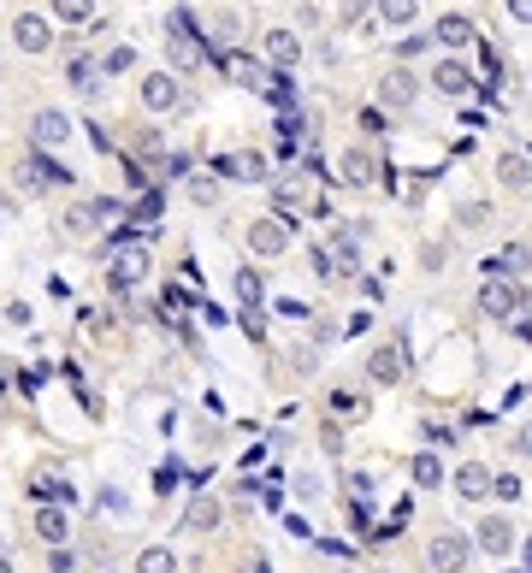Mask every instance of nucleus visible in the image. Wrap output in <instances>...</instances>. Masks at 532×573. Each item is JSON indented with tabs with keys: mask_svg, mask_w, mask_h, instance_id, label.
Here are the masks:
<instances>
[{
	"mask_svg": "<svg viewBox=\"0 0 532 573\" xmlns=\"http://www.w3.org/2000/svg\"><path fill=\"white\" fill-rule=\"evenodd\" d=\"M136 101H142V113H154V119L178 113V107H184V83H178V71H142V77H136Z\"/></svg>",
	"mask_w": 532,
	"mask_h": 573,
	"instance_id": "obj_1",
	"label": "nucleus"
},
{
	"mask_svg": "<svg viewBox=\"0 0 532 573\" xmlns=\"http://www.w3.org/2000/svg\"><path fill=\"white\" fill-rule=\"evenodd\" d=\"M243 243H249L255 260H284L296 237H290V219H284V213H266V219H255V225L243 231Z\"/></svg>",
	"mask_w": 532,
	"mask_h": 573,
	"instance_id": "obj_2",
	"label": "nucleus"
},
{
	"mask_svg": "<svg viewBox=\"0 0 532 573\" xmlns=\"http://www.w3.org/2000/svg\"><path fill=\"white\" fill-rule=\"evenodd\" d=\"M379 172H385V160H379V148H373V142H349V148L337 154V178H343L349 190H373V184H379Z\"/></svg>",
	"mask_w": 532,
	"mask_h": 573,
	"instance_id": "obj_3",
	"label": "nucleus"
},
{
	"mask_svg": "<svg viewBox=\"0 0 532 573\" xmlns=\"http://www.w3.org/2000/svg\"><path fill=\"white\" fill-rule=\"evenodd\" d=\"M12 48L42 60L54 48V12H12Z\"/></svg>",
	"mask_w": 532,
	"mask_h": 573,
	"instance_id": "obj_4",
	"label": "nucleus"
},
{
	"mask_svg": "<svg viewBox=\"0 0 532 573\" xmlns=\"http://www.w3.org/2000/svg\"><path fill=\"white\" fill-rule=\"evenodd\" d=\"M527 308V284H515V278H485L479 284V314L485 319H515Z\"/></svg>",
	"mask_w": 532,
	"mask_h": 573,
	"instance_id": "obj_5",
	"label": "nucleus"
},
{
	"mask_svg": "<svg viewBox=\"0 0 532 573\" xmlns=\"http://www.w3.org/2000/svg\"><path fill=\"white\" fill-rule=\"evenodd\" d=\"M473 562V538L462 532H438V538H426V568L432 573H462Z\"/></svg>",
	"mask_w": 532,
	"mask_h": 573,
	"instance_id": "obj_6",
	"label": "nucleus"
},
{
	"mask_svg": "<svg viewBox=\"0 0 532 573\" xmlns=\"http://www.w3.org/2000/svg\"><path fill=\"white\" fill-rule=\"evenodd\" d=\"M225 71H231V83H237V89H255V95H272V83H278V77H272L278 65L255 60V54H243V48H231V54H225Z\"/></svg>",
	"mask_w": 532,
	"mask_h": 573,
	"instance_id": "obj_7",
	"label": "nucleus"
},
{
	"mask_svg": "<svg viewBox=\"0 0 532 573\" xmlns=\"http://www.w3.org/2000/svg\"><path fill=\"white\" fill-rule=\"evenodd\" d=\"M30 142H36V154L66 148V142H71V119L60 113V107H36V113H30Z\"/></svg>",
	"mask_w": 532,
	"mask_h": 573,
	"instance_id": "obj_8",
	"label": "nucleus"
},
{
	"mask_svg": "<svg viewBox=\"0 0 532 573\" xmlns=\"http://www.w3.org/2000/svg\"><path fill=\"white\" fill-rule=\"evenodd\" d=\"M219 178H231V184H266V178H272V160H266L261 148L219 154Z\"/></svg>",
	"mask_w": 532,
	"mask_h": 573,
	"instance_id": "obj_9",
	"label": "nucleus"
},
{
	"mask_svg": "<svg viewBox=\"0 0 532 573\" xmlns=\"http://www.w3.org/2000/svg\"><path fill=\"white\" fill-rule=\"evenodd\" d=\"M420 89H426V83H420V77H414L408 65H391V71L379 77V107L402 113V107H414V101H420Z\"/></svg>",
	"mask_w": 532,
	"mask_h": 573,
	"instance_id": "obj_10",
	"label": "nucleus"
},
{
	"mask_svg": "<svg viewBox=\"0 0 532 573\" xmlns=\"http://www.w3.org/2000/svg\"><path fill=\"white\" fill-rule=\"evenodd\" d=\"M261 60H266V65H278V71L302 65V36H296V30H284V24L261 30Z\"/></svg>",
	"mask_w": 532,
	"mask_h": 573,
	"instance_id": "obj_11",
	"label": "nucleus"
},
{
	"mask_svg": "<svg viewBox=\"0 0 532 573\" xmlns=\"http://www.w3.org/2000/svg\"><path fill=\"white\" fill-rule=\"evenodd\" d=\"M473 544H479L485 556H509V550H515V520H509V514H485V520H473Z\"/></svg>",
	"mask_w": 532,
	"mask_h": 573,
	"instance_id": "obj_12",
	"label": "nucleus"
},
{
	"mask_svg": "<svg viewBox=\"0 0 532 573\" xmlns=\"http://www.w3.org/2000/svg\"><path fill=\"white\" fill-rule=\"evenodd\" d=\"M450 485H456V497H462V503H485V497L497 491V473H491L485 461H462V467L450 473Z\"/></svg>",
	"mask_w": 532,
	"mask_h": 573,
	"instance_id": "obj_13",
	"label": "nucleus"
},
{
	"mask_svg": "<svg viewBox=\"0 0 532 573\" xmlns=\"http://www.w3.org/2000/svg\"><path fill=\"white\" fill-rule=\"evenodd\" d=\"M432 89H438V95H450V101L467 95V89H473V65L456 60V54H444V60L432 65Z\"/></svg>",
	"mask_w": 532,
	"mask_h": 573,
	"instance_id": "obj_14",
	"label": "nucleus"
},
{
	"mask_svg": "<svg viewBox=\"0 0 532 573\" xmlns=\"http://www.w3.org/2000/svg\"><path fill=\"white\" fill-rule=\"evenodd\" d=\"M142 278H148V249H142V243L119 249V260H113V290H131Z\"/></svg>",
	"mask_w": 532,
	"mask_h": 573,
	"instance_id": "obj_15",
	"label": "nucleus"
},
{
	"mask_svg": "<svg viewBox=\"0 0 532 573\" xmlns=\"http://www.w3.org/2000/svg\"><path fill=\"white\" fill-rule=\"evenodd\" d=\"M497 184L509 195H527L532 190V160L527 154H497Z\"/></svg>",
	"mask_w": 532,
	"mask_h": 573,
	"instance_id": "obj_16",
	"label": "nucleus"
},
{
	"mask_svg": "<svg viewBox=\"0 0 532 573\" xmlns=\"http://www.w3.org/2000/svg\"><path fill=\"white\" fill-rule=\"evenodd\" d=\"M367 379H373V384H397L402 379V349H397V343L367 349Z\"/></svg>",
	"mask_w": 532,
	"mask_h": 573,
	"instance_id": "obj_17",
	"label": "nucleus"
},
{
	"mask_svg": "<svg viewBox=\"0 0 532 573\" xmlns=\"http://www.w3.org/2000/svg\"><path fill=\"white\" fill-rule=\"evenodd\" d=\"M432 42H438V48H467V42H473V18H467V12H444V18L432 24Z\"/></svg>",
	"mask_w": 532,
	"mask_h": 573,
	"instance_id": "obj_18",
	"label": "nucleus"
},
{
	"mask_svg": "<svg viewBox=\"0 0 532 573\" xmlns=\"http://www.w3.org/2000/svg\"><path fill=\"white\" fill-rule=\"evenodd\" d=\"M107 213H113L107 201H77V207H66V231L89 237V231H101V219H107Z\"/></svg>",
	"mask_w": 532,
	"mask_h": 573,
	"instance_id": "obj_19",
	"label": "nucleus"
},
{
	"mask_svg": "<svg viewBox=\"0 0 532 573\" xmlns=\"http://www.w3.org/2000/svg\"><path fill=\"white\" fill-rule=\"evenodd\" d=\"M373 12H379V24H391V30H414V24H420V0H373Z\"/></svg>",
	"mask_w": 532,
	"mask_h": 573,
	"instance_id": "obj_20",
	"label": "nucleus"
},
{
	"mask_svg": "<svg viewBox=\"0 0 532 573\" xmlns=\"http://www.w3.org/2000/svg\"><path fill=\"white\" fill-rule=\"evenodd\" d=\"M30 532H36L42 544H54V550H60V544L71 538V520H66L60 509H36V520H30Z\"/></svg>",
	"mask_w": 532,
	"mask_h": 573,
	"instance_id": "obj_21",
	"label": "nucleus"
},
{
	"mask_svg": "<svg viewBox=\"0 0 532 573\" xmlns=\"http://www.w3.org/2000/svg\"><path fill=\"white\" fill-rule=\"evenodd\" d=\"M207 30H213L219 48H237V42H243V12H225V6H219V12H207Z\"/></svg>",
	"mask_w": 532,
	"mask_h": 573,
	"instance_id": "obj_22",
	"label": "nucleus"
},
{
	"mask_svg": "<svg viewBox=\"0 0 532 573\" xmlns=\"http://www.w3.org/2000/svg\"><path fill=\"white\" fill-rule=\"evenodd\" d=\"M48 12H54V24H71V30H83V24L95 18V0H48Z\"/></svg>",
	"mask_w": 532,
	"mask_h": 573,
	"instance_id": "obj_23",
	"label": "nucleus"
},
{
	"mask_svg": "<svg viewBox=\"0 0 532 573\" xmlns=\"http://www.w3.org/2000/svg\"><path fill=\"white\" fill-rule=\"evenodd\" d=\"M278 367H290L296 379H314V373H320V355H314L308 343H290V349L278 355Z\"/></svg>",
	"mask_w": 532,
	"mask_h": 573,
	"instance_id": "obj_24",
	"label": "nucleus"
},
{
	"mask_svg": "<svg viewBox=\"0 0 532 573\" xmlns=\"http://www.w3.org/2000/svg\"><path fill=\"white\" fill-rule=\"evenodd\" d=\"M231 284H237V302H243L249 314H255V308H261V302H266V290H261L266 278H261V272H255V266H243V272H237Z\"/></svg>",
	"mask_w": 532,
	"mask_h": 573,
	"instance_id": "obj_25",
	"label": "nucleus"
},
{
	"mask_svg": "<svg viewBox=\"0 0 532 573\" xmlns=\"http://www.w3.org/2000/svg\"><path fill=\"white\" fill-rule=\"evenodd\" d=\"M131 573H178V556L166 550V544H148L142 556H136V568Z\"/></svg>",
	"mask_w": 532,
	"mask_h": 573,
	"instance_id": "obj_26",
	"label": "nucleus"
},
{
	"mask_svg": "<svg viewBox=\"0 0 532 573\" xmlns=\"http://www.w3.org/2000/svg\"><path fill=\"white\" fill-rule=\"evenodd\" d=\"M184 526H190V532H213V526H219V503H213V497H196V503L184 509Z\"/></svg>",
	"mask_w": 532,
	"mask_h": 573,
	"instance_id": "obj_27",
	"label": "nucleus"
},
{
	"mask_svg": "<svg viewBox=\"0 0 532 573\" xmlns=\"http://www.w3.org/2000/svg\"><path fill=\"white\" fill-rule=\"evenodd\" d=\"M66 77L71 83H77V89H83V95H95V89H101V77H107V71H95V65L83 60V54H77V60L66 65Z\"/></svg>",
	"mask_w": 532,
	"mask_h": 573,
	"instance_id": "obj_28",
	"label": "nucleus"
},
{
	"mask_svg": "<svg viewBox=\"0 0 532 573\" xmlns=\"http://www.w3.org/2000/svg\"><path fill=\"white\" fill-rule=\"evenodd\" d=\"M456 225H462V231H485V225H491V207H485V201H456Z\"/></svg>",
	"mask_w": 532,
	"mask_h": 573,
	"instance_id": "obj_29",
	"label": "nucleus"
},
{
	"mask_svg": "<svg viewBox=\"0 0 532 573\" xmlns=\"http://www.w3.org/2000/svg\"><path fill=\"white\" fill-rule=\"evenodd\" d=\"M101 71H107V77H125V71H136V48H125V42H119V48H107Z\"/></svg>",
	"mask_w": 532,
	"mask_h": 573,
	"instance_id": "obj_30",
	"label": "nucleus"
},
{
	"mask_svg": "<svg viewBox=\"0 0 532 573\" xmlns=\"http://www.w3.org/2000/svg\"><path fill=\"white\" fill-rule=\"evenodd\" d=\"M131 148L142 154V160H148V166H154V160L166 154V136H160V130H136V142H131Z\"/></svg>",
	"mask_w": 532,
	"mask_h": 573,
	"instance_id": "obj_31",
	"label": "nucleus"
},
{
	"mask_svg": "<svg viewBox=\"0 0 532 573\" xmlns=\"http://www.w3.org/2000/svg\"><path fill=\"white\" fill-rule=\"evenodd\" d=\"M190 201L196 207H219V178H190Z\"/></svg>",
	"mask_w": 532,
	"mask_h": 573,
	"instance_id": "obj_32",
	"label": "nucleus"
},
{
	"mask_svg": "<svg viewBox=\"0 0 532 573\" xmlns=\"http://www.w3.org/2000/svg\"><path fill=\"white\" fill-rule=\"evenodd\" d=\"M414 479H420L426 491H432V485H444V467H438V455H420V461H414Z\"/></svg>",
	"mask_w": 532,
	"mask_h": 573,
	"instance_id": "obj_33",
	"label": "nucleus"
},
{
	"mask_svg": "<svg viewBox=\"0 0 532 573\" xmlns=\"http://www.w3.org/2000/svg\"><path fill=\"white\" fill-rule=\"evenodd\" d=\"M420 266H426V272H444V266H450V243H426V249H420Z\"/></svg>",
	"mask_w": 532,
	"mask_h": 573,
	"instance_id": "obj_34",
	"label": "nucleus"
},
{
	"mask_svg": "<svg viewBox=\"0 0 532 573\" xmlns=\"http://www.w3.org/2000/svg\"><path fill=\"white\" fill-rule=\"evenodd\" d=\"M497 503H521V479L515 473H497V491H491Z\"/></svg>",
	"mask_w": 532,
	"mask_h": 573,
	"instance_id": "obj_35",
	"label": "nucleus"
},
{
	"mask_svg": "<svg viewBox=\"0 0 532 573\" xmlns=\"http://www.w3.org/2000/svg\"><path fill=\"white\" fill-rule=\"evenodd\" d=\"M503 266H509V272H527V266H532V249H527V243H509V249H503Z\"/></svg>",
	"mask_w": 532,
	"mask_h": 573,
	"instance_id": "obj_36",
	"label": "nucleus"
},
{
	"mask_svg": "<svg viewBox=\"0 0 532 573\" xmlns=\"http://www.w3.org/2000/svg\"><path fill=\"white\" fill-rule=\"evenodd\" d=\"M190 426H196V432H190V438H196L201 449H213V444H219V432H213V420H190Z\"/></svg>",
	"mask_w": 532,
	"mask_h": 573,
	"instance_id": "obj_37",
	"label": "nucleus"
},
{
	"mask_svg": "<svg viewBox=\"0 0 532 573\" xmlns=\"http://www.w3.org/2000/svg\"><path fill=\"white\" fill-rule=\"evenodd\" d=\"M503 12H509L515 24H532V0H503Z\"/></svg>",
	"mask_w": 532,
	"mask_h": 573,
	"instance_id": "obj_38",
	"label": "nucleus"
},
{
	"mask_svg": "<svg viewBox=\"0 0 532 573\" xmlns=\"http://www.w3.org/2000/svg\"><path fill=\"white\" fill-rule=\"evenodd\" d=\"M296 24H302V30H314V24H320V6H314V0H302V6H296Z\"/></svg>",
	"mask_w": 532,
	"mask_h": 573,
	"instance_id": "obj_39",
	"label": "nucleus"
},
{
	"mask_svg": "<svg viewBox=\"0 0 532 573\" xmlns=\"http://www.w3.org/2000/svg\"><path fill=\"white\" fill-rule=\"evenodd\" d=\"M6 325H30V302H6Z\"/></svg>",
	"mask_w": 532,
	"mask_h": 573,
	"instance_id": "obj_40",
	"label": "nucleus"
},
{
	"mask_svg": "<svg viewBox=\"0 0 532 573\" xmlns=\"http://www.w3.org/2000/svg\"><path fill=\"white\" fill-rule=\"evenodd\" d=\"M402 60H414V54H426V36H402V48H397Z\"/></svg>",
	"mask_w": 532,
	"mask_h": 573,
	"instance_id": "obj_41",
	"label": "nucleus"
},
{
	"mask_svg": "<svg viewBox=\"0 0 532 573\" xmlns=\"http://www.w3.org/2000/svg\"><path fill=\"white\" fill-rule=\"evenodd\" d=\"M515 449H521V455H527V461H532V420H527V426H521V432H515Z\"/></svg>",
	"mask_w": 532,
	"mask_h": 573,
	"instance_id": "obj_42",
	"label": "nucleus"
},
{
	"mask_svg": "<svg viewBox=\"0 0 532 573\" xmlns=\"http://www.w3.org/2000/svg\"><path fill=\"white\" fill-rule=\"evenodd\" d=\"M0 573H18V568H12V556H0Z\"/></svg>",
	"mask_w": 532,
	"mask_h": 573,
	"instance_id": "obj_43",
	"label": "nucleus"
}]
</instances>
